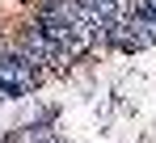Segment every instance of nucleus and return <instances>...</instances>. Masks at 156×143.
I'll return each mask as SVG.
<instances>
[{"instance_id":"3","label":"nucleus","mask_w":156,"mask_h":143,"mask_svg":"<svg viewBox=\"0 0 156 143\" xmlns=\"http://www.w3.org/2000/svg\"><path fill=\"white\" fill-rule=\"evenodd\" d=\"M135 13H144L148 21H156V0H135Z\"/></svg>"},{"instance_id":"2","label":"nucleus","mask_w":156,"mask_h":143,"mask_svg":"<svg viewBox=\"0 0 156 143\" xmlns=\"http://www.w3.org/2000/svg\"><path fill=\"white\" fill-rule=\"evenodd\" d=\"M156 42V21H148L144 13H131L114 25V47L122 51H148Z\"/></svg>"},{"instance_id":"1","label":"nucleus","mask_w":156,"mask_h":143,"mask_svg":"<svg viewBox=\"0 0 156 143\" xmlns=\"http://www.w3.org/2000/svg\"><path fill=\"white\" fill-rule=\"evenodd\" d=\"M38 84V68L30 63L21 51H0V101L9 97H26L30 89Z\"/></svg>"}]
</instances>
